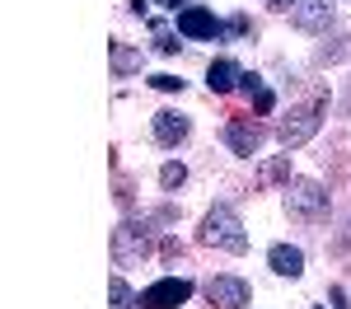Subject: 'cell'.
<instances>
[{
	"mask_svg": "<svg viewBox=\"0 0 351 309\" xmlns=\"http://www.w3.org/2000/svg\"><path fill=\"white\" fill-rule=\"evenodd\" d=\"M197 239H202L206 249H225V253H243V249H248L243 221H239V211H234L230 201H216V206L202 216V230H197Z\"/></svg>",
	"mask_w": 351,
	"mask_h": 309,
	"instance_id": "1",
	"label": "cell"
},
{
	"mask_svg": "<svg viewBox=\"0 0 351 309\" xmlns=\"http://www.w3.org/2000/svg\"><path fill=\"white\" fill-rule=\"evenodd\" d=\"M324 112H328V99L324 94H314L309 103H295V108L281 117V127H276V140L286 145V150H300L304 140L314 136L319 127H324Z\"/></svg>",
	"mask_w": 351,
	"mask_h": 309,
	"instance_id": "2",
	"label": "cell"
},
{
	"mask_svg": "<svg viewBox=\"0 0 351 309\" xmlns=\"http://www.w3.org/2000/svg\"><path fill=\"white\" fill-rule=\"evenodd\" d=\"M328 206H332V197L324 193V183H314V178H291L286 183V211H291V221H324Z\"/></svg>",
	"mask_w": 351,
	"mask_h": 309,
	"instance_id": "3",
	"label": "cell"
},
{
	"mask_svg": "<svg viewBox=\"0 0 351 309\" xmlns=\"http://www.w3.org/2000/svg\"><path fill=\"white\" fill-rule=\"evenodd\" d=\"M155 221H122L112 230V258L127 267V262H141V258H150V244H155Z\"/></svg>",
	"mask_w": 351,
	"mask_h": 309,
	"instance_id": "4",
	"label": "cell"
},
{
	"mask_svg": "<svg viewBox=\"0 0 351 309\" xmlns=\"http://www.w3.org/2000/svg\"><path fill=\"white\" fill-rule=\"evenodd\" d=\"M192 286L188 277H160L155 286H145L141 291V309H173V305H188L192 300Z\"/></svg>",
	"mask_w": 351,
	"mask_h": 309,
	"instance_id": "5",
	"label": "cell"
},
{
	"mask_svg": "<svg viewBox=\"0 0 351 309\" xmlns=\"http://www.w3.org/2000/svg\"><path fill=\"white\" fill-rule=\"evenodd\" d=\"M178 33L192 38V42H220V38H225V24H220L211 10L188 5V10H178Z\"/></svg>",
	"mask_w": 351,
	"mask_h": 309,
	"instance_id": "6",
	"label": "cell"
},
{
	"mask_svg": "<svg viewBox=\"0 0 351 309\" xmlns=\"http://www.w3.org/2000/svg\"><path fill=\"white\" fill-rule=\"evenodd\" d=\"M263 140H267V127H263L258 117H230V122H225V145H230L234 155H258Z\"/></svg>",
	"mask_w": 351,
	"mask_h": 309,
	"instance_id": "7",
	"label": "cell"
},
{
	"mask_svg": "<svg viewBox=\"0 0 351 309\" xmlns=\"http://www.w3.org/2000/svg\"><path fill=\"white\" fill-rule=\"evenodd\" d=\"M332 14H337V0H295L291 28H300V33H328Z\"/></svg>",
	"mask_w": 351,
	"mask_h": 309,
	"instance_id": "8",
	"label": "cell"
},
{
	"mask_svg": "<svg viewBox=\"0 0 351 309\" xmlns=\"http://www.w3.org/2000/svg\"><path fill=\"white\" fill-rule=\"evenodd\" d=\"M202 291H206V300H211L216 309H243V305H248V295H253L243 277H211Z\"/></svg>",
	"mask_w": 351,
	"mask_h": 309,
	"instance_id": "9",
	"label": "cell"
},
{
	"mask_svg": "<svg viewBox=\"0 0 351 309\" xmlns=\"http://www.w3.org/2000/svg\"><path fill=\"white\" fill-rule=\"evenodd\" d=\"M243 84V66L234 56H216L211 66H206V89L211 94H230V89H239Z\"/></svg>",
	"mask_w": 351,
	"mask_h": 309,
	"instance_id": "10",
	"label": "cell"
},
{
	"mask_svg": "<svg viewBox=\"0 0 351 309\" xmlns=\"http://www.w3.org/2000/svg\"><path fill=\"white\" fill-rule=\"evenodd\" d=\"M347 56H351V24H337V28H332V38L324 33V42H319L314 61H319V66H337V61H347Z\"/></svg>",
	"mask_w": 351,
	"mask_h": 309,
	"instance_id": "11",
	"label": "cell"
},
{
	"mask_svg": "<svg viewBox=\"0 0 351 309\" xmlns=\"http://www.w3.org/2000/svg\"><path fill=\"white\" fill-rule=\"evenodd\" d=\"M267 262H271L276 277H291V281L304 277V249H295V244H271Z\"/></svg>",
	"mask_w": 351,
	"mask_h": 309,
	"instance_id": "12",
	"label": "cell"
},
{
	"mask_svg": "<svg viewBox=\"0 0 351 309\" xmlns=\"http://www.w3.org/2000/svg\"><path fill=\"white\" fill-rule=\"evenodd\" d=\"M188 132H192V122L183 117V112H155V140L160 145H178V140H188Z\"/></svg>",
	"mask_w": 351,
	"mask_h": 309,
	"instance_id": "13",
	"label": "cell"
},
{
	"mask_svg": "<svg viewBox=\"0 0 351 309\" xmlns=\"http://www.w3.org/2000/svg\"><path fill=\"white\" fill-rule=\"evenodd\" d=\"M239 89L248 94V103H253L258 112H271V108H276V94H271L267 84H263V75H253V71H243V84H239Z\"/></svg>",
	"mask_w": 351,
	"mask_h": 309,
	"instance_id": "14",
	"label": "cell"
},
{
	"mask_svg": "<svg viewBox=\"0 0 351 309\" xmlns=\"http://www.w3.org/2000/svg\"><path fill=\"white\" fill-rule=\"evenodd\" d=\"M108 61H112V75H132V71H141V61H145V56L136 52V47H127V42H112Z\"/></svg>",
	"mask_w": 351,
	"mask_h": 309,
	"instance_id": "15",
	"label": "cell"
},
{
	"mask_svg": "<svg viewBox=\"0 0 351 309\" xmlns=\"http://www.w3.org/2000/svg\"><path fill=\"white\" fill-rule=\"evenodd\" d=\"M271 183H291V155H276L258 169V188H271Z\"/></svg>",
	"mask_w": 351,
	"mask_h": 309,
	"instance_id": "16",
	"label": "cell"
},
{
	"mask_svg": "<svg viewBox=\"0 0 351 309\" xmlns=\"http://www.w3.org/2000/svg\"><path fill=\"white\" fill-rule=\"evenodd\" d=\"M108 300H112V309H136L141 305V295H132V286H127L122 277L108 281Z\"/></svg>",
	"mask_w": 351,
	"mask_h": 309,
	"instance_id": "17",
	"label": "cell"
},
{
	"mask_svg": "<svg viewBox=\"0 0 351 309\" xmlns=\"http://www.w3.org/2000/svg\"><path fill=\"white\" fill-rule=\"evenodd\" d=\"M183 183H188V169H183V164H173V160H169V164L160 169V188H164V193H178Z\"/></svg>",
	"mask_w": 351,
	"mask_h": 309,
	"instance_id": "18",
	"label": "cell"
},
{
	"mask_svg": "<svg viewBox=\"0 0 351 309\" xmlns=\"http://www.w3.org/2000/svg\"><path fill=\"white\" fill-rule=\"evenodd\" d=\"M155 89H164V94H183V80H178V75H155Z\"/></svg>",
	"mask_w": 351,
	"mask_h": 309,
	"instance_id": "19",
	"label": "cell"
},
{
	"mask_svg": "<svg viewBox=\"0 0 351 309\" xmlns=\"http://www.w3.org/2000/svg\"><path fill=\"white\" fill-rule=\"evenodd\" d=\"M178 47H183V42H178L173 33H160V38H155V52H164V56H173Z\"/></svg>",
	"mask_w": 351,
	"mask_h": 309,
	"instance_id": "20",
	"label": "cell"
},
{
	"mask_svg": "<svg viewBox=\"0 0 351 309\" xmlns=\"http://www.w3.org/2000/svg\"><path fill=\"white\" fill-rule=\"evenodd\" d=\"M263 5H267V10H276V14H291V10H295V0H263Z\"/></svg>",
	"mask_w": 351,
	"mask_h": 309,
	"instance_id": "21",
	"label": "cell"
},
{
	"mask_svg": "<svg viewBox=\"0 0 351 309\" xmlns=\"http://www.w3.org/2000/svg\"><path fill=\"white\" fill-rule=\"evenodd\" d=\"M332 305H337V309H351V305H347V291H342V286H332Z\"/></svg>",
	"mask_w": 351,
	"mask_h": 309,
	"instance_id": "22",
	"label": "cell"
},
{
	"mask_svg": "<svg viewBox=\"0 0 351 309\" xmlns=\"http://www.w3.org/2000/svg\"><path fill=\"white\" fill-rule=\"evenodd\" d=\"M155 5H164V10H178V5H183V0H155Z\"/></svg>",
	"mask_w": 351,
	"mask_h": 309,
	"instance_id": "23",
	"label": "cell"
},
{
	"mask_svg": "<svg viewBox=\"0 0 351 309\" xmlns=\"http://www.w3.org/2000/svg\"><path fill=\"white\" fill-rule=\"evenodd\" d=\"M314 309H324V305H314Z\"/></svg>",
	"mask_w": 351,
	"mask_h": 309,
	"instance_id": "24",
	"label": "cell"
}]
</instances>
